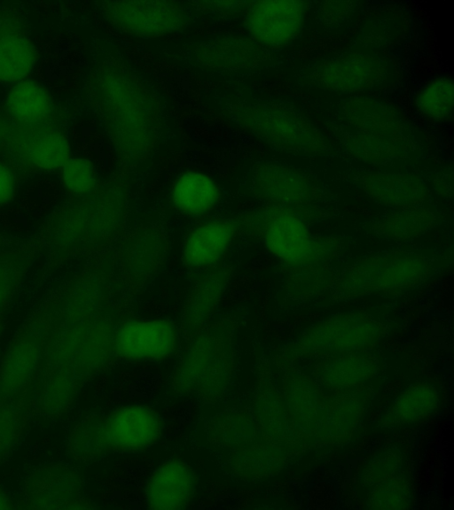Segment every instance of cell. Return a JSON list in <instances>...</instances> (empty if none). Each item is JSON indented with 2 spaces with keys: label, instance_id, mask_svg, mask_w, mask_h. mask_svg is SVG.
<instances>
[{
  "label": "cell",
  "instance_id": "6da1fadb",
  "mask_svg": "<svg viewBox=\"0 0 454 510\" xmlns=\"http://www.w3.org/2000/svg\"><path fill=\"white\" fill-rule=\"evenodd\" d=\"M43 365L35 385L33 416L55 419L95 375L116 358V313L98 268H89L56 290Z\"/></svg>",
  "mask_w": 454,
  "mask_h": 510
},
{
  "label": "cell",
  "instance_id": "7a4b0ae2",
  "mask_svg": "<svg viewBox=\"0 0 454 510\" xmlns=\"http://www.w3.org/2000/svg\"><path fill=\"white\" fill-rule=\"evenodd\" d=\"M90 95L119 165L125 169L141 166L153 154L161 134L156 95L137 75L112 62L95 70Z\"/></svg>",
  "mask_w": 454,
  "mask_h": 510
},
{
  "label": "cell",
  "instance_id": "3957f363",
  "mask_svg": "<svg viewBox=\"0 0 454 510\" xmlns=\"http://www.w3.org/2000/svg\"><path fill=\"white\" fill-rule=\"evenodd\" d=\"M75 198L47 220L39 238L52 262L107 245L126 225L129 194L122 179L110 180L91 194Z\"/></svg>",
  "mask_w": 454,
  "mask_h": 510
},
{
  "label": "cell",
  "instance_id": "277c9868",
  "mask_svg": "<svg viewBox=\"0 0 454 510\" xmlns=\"http://www.w3.org/2000/svg\"><path fill=\"white\" fill-rule=\"evenodd\" d=\"M312 207L267 205L245 212L240 231L258 236L266 250L288 269L326 266L340 252V239L313 234L308 221L317 216Z\"/></svg>",
  "mask_w": 454,
  "mask_h": 510
},
{
  "label": "cell",
  "instance_id": "5b68a950",
  "mask_svg": "<svg viewBox=\"0 0 454 510\" xmlns=\"http://www.w3.org/2000/svg\"><path fill=\"white\" fill-rule=\"evenodd\" d=\"M236 323H208L188 340L170 378L171 391L205 404L219 401L229 390L235 368Z\"/></svg>",
  "mask_w": 454,
  "mask_h": 510
},
{
  "label": "cell",
  "instance_id": "8992f818",
  "mask_svg": "<svg viewBox=\"0 0 454 510\" xmlns=\"http://www.w3.org/2000/svg\"><path fill=\"white\" fill-rule=\"evenodd\" d=\"M163 431L160 414L151 407L130 405L87 416L68 439L71 457L81 462L109 452L141 451L154 444Z\"/></svg>",
  "mask_w": 454,
  "mask_h": 510
},
{
  "label": "cell",
  "instance_id": "52a82bcc",
  "mask_svg": "<svg viewBox=\"0 0 454 510\" xmlns=\"http://www.w3.org/2000/svg\"><path fill=\"white\" fill-rule=\"evenodd\" d=\"M434 270L425 254L395 251L363 257L337 272L329 290L332 302L405 290L427 281Z\"/></svg>",
  "mask_w": 454,
  "mask_h": 510
},
{
  "label": "cell",
  "instance_id": "ba28073f",
  "mask_svg": "<svg viewBox=\"0 0 454 510\" xmlns=\"http://www.w3.org/2000/svg\"><path fill=\"white\" fill-rule=\"evenodd\" d=\"M56 290L19 329L0 364V404L20 403L32 407L40 376Z\"/></svg>",
  "mask_w": 454,
  "mask_h": 510
},
{
  "label": "cell",
  "instance_id": "9c48e42d",
  "mask_svg": "<svg viewBox=\"0 0 454 510\" xmlns=\"http://www.w3.org/2000/svg\"><path fill=\"white\" fill-rule=\"evenodd\" d=\"M231 118L270 147L288 152L321 154L332 150L325 134L293 108L270 102L233 105Z\"/></svg>",
  "mask_w": 454,
  "mask_h": 510
},
{
  "label": "cell",
  "instance_id": "30bf717a",
  "mask_svg": "<svg viewBox=\"0 0 454 510\" xmlns=\"http://www.w3.org/2000/svg\"><path fill=\"white\" fill-rule=\"evenodd\" d=\"M386 326L365 311H348L330 315L305 328L281 350L286 362L310 357H329L367 352L383 337Z\"/></svg>",
  "mask_w": 454,
  "mask_h": 510
},
{
  "label": "cell",
  "instance_id": "8fae6325",
  "mask_svg": "<svg viewBox=\"0 0 454 510\" xmlns=\"http://www.w3.org/2000/svg\"><path fill=\"white\" fill-rule=\"evenodd\" d=\"M390 68L381 57L368 52H350L314 64L301 79L313 88L339 94H356L380 87Z\"/></svg>",
  "mask_w": 454,
  "mask_h": 510
},
{
  "label": "cell",
  "instance_id": "7c38bea8",
  "mask_svg": "<svg viewBox=\"0 0 454 510\" xmlns=\"http://www.w3.org/2000/svg\"><path fill=\"white\" fill-rule=\"evenodd\" d=\"M100 10L114 28L145 39L176 34L191 21L188 10L172 1H108Z\"/></svg>",
  "mask_w": 454,
  "mask_h": 510
},
{
  "label": "cell",
  "instance_id": "4fadbf2b",
  "mask_svg": "<svg viewBox=\"0 0 454 510\" xmlns=\"http://www.w3.org/2000/svg\"><path fill=\"white\" fill-rule=\"evenodd\" d=\"M82 481L78 472L64 464H50L35 470L27 478L23 498L16 509L95 508L82 496Z\"/></svg>",
  "mask_w": 454,
  "mask_h": 510
},
{
  "label": "cell",
  "instance_id": "5bb4252c",
  "mask_svg": "<svg viewBox=\"0 0 454 510\" xmlns=\"http://www.w3.org/2000/svg\"><path fill=\"white\" fill-rule=\"evenodd\" d=\"M180 329L166 319H129L115 333L116 358L129 360H163L176 352Z\"/></svg>",
  "mask_w": 454,
  "mask_h": 510
},
{
  "label": "cell",
  "instance_id": "9a60e30c",
  "mask_svg": "<svg viewBox=\"0 0 454 510\" xmlns=\"http://www.w3.org/2000/svg\"><path fill=\"white\" fill-rule=\"evenodd\" d=\"M251 192L267 205L312 207L319 190L304 171L278 162L258 164L252 172Z\"/></svg>",
  "mask_w": 454,
  "mask_h": 510
},
{
  "label": "cell",
  "instance_id": "2e32d148",
  "mask_svg": "<svg viewBox=\"0 0 454 510\" xmlns=\"http://www.w3.org/2000/svg\"><path fill=\"white\" fill-rule=\"evenodd\" d=\"M306 3L268 0L251 3L246 10L245 27L254 41L266 48H280L293 42L305 21Z\"/></svg>",
  "mask_w": 454,
  "mask_h": 510
},
{
  "label": "cell",
  "instance_id": "e0dca14e",
  "mask_svg": "<svg viewBox=\"0 0 454 510\" xmlns=\"http://www.w3.org/2000/svg\"><path fill=\"white\" fill-rule=\"evenodd\" d=\"M168 241L159 226L141 227L123 238L117 251V265L125 282L132 288L148 282L166 263Z\"/></svg>",
  "mask_w": 454,
  "mask_h": 510
},
{
  "label": "cell",
  "instance_id": "ac0fdd59",
  "mask_svg": "<svg viewBox=\"0 0 454 510\" xmlns=\"http://www.w3.org/2000/svg\"><path fill=\"white\" fill-rule=\"evenodd\" d=\"M250 412L268 441L294 452L303 446L284 396L273 383L267 361L260 365L257 390Z\"/></svg>",
  "mask_w": 454,
  "mask_h": 510
},
{
  "label": "cell",
  "instance_id": "d6986e66",
  "mask_svg": "<svg viewBox=\"0 0 454 510\" xmlns=\"http://www.w3.org/2000/svg\"><path fill=\"white\" fill-rule=\"evenodd\" d=\"M240 232L238 220L215 218L204 220L186 235L181 260L190 270H208L219 266Z\"/></svg>",
  "mask_w": 454,
  "mask_h": 510
},
{
  "label": "cell",
  "instance_id": "ffe728a7",
  "mask_svg": "<svg viewBox=\"0 0 454 510\" xmlns=\"http://www.w3.org/2000/svg\"><path fill=\"white\" fill-rule=\"evenodd\" d=\"M281 392L301 441L312 439L330 406L321 387L298 370L286 369Z\"/></svg>",
  "mask_w": 454,
  "mask_h": 510
},
{
  "label": "cell",
  "instance_id": "44dd1931",
  "mask_svg": "<svg viewBox=\"0 0 454 510\" xmlns=\"http://www.w3.org/2000/svg\"><path fill=\"white\" fill-rule=\"evenodd\" d=\"M190 58L198 65L218 71L249 70L269 57L268 48L251 37L221 36L196 43Z\"/></svg>",
  "mask_w": 454,
  "mask_h": 510
},
{
  "label": "cell",
  "instance_id": "7402d4cb",
  "mask_svg": "<svg viewBox=\"0 0 454 510\" xmlns=\"http://www.w3.org/2000/svg\"><path fill=\"white\" fill-rule=\"evenodd\" d=\"M338 112L348 128L390 137H411L403 116L381 100L351 96L340 102Z\"/></svg>",
  "mask_w": 454,
  "mask_h": 510
},
{
  "label": "cell",
  "instance_id": "603a6c76",
  "mask_svg": "<svg viewBox=\"0 0 454 510\" xmlns=\"http://www.w3.org/2000/svg\"><path fill=\"white\" fill-rule=\"evenodd\" d=\"M355 179L368 197L393 210L424 205L429 196L422 179L410 173L366 172Z\"/></svg>",
  "mask_w": 454,
  "mask_h": 510
},
{
  "label": "cell",
  "instance_id": "cb8c5ba5",
  "mask_svg": "<svg viewBox=\"0 0 454 510\" xmlns=\"http://www.w3.org/2000/svg\"><path fill=\"white\" fill-rule=\"evenodd\" d=\"M197 488L196 475L184 460L174 458L163 462L151 475L145 488L149 508L173 510L186 508Z\"/></svg>",
  "mask_w": 454,
  "mask_h": 510
},
{
  "label": "cell",
  "instance_id": "d4e9b609",
  "mask_svg": "<svg viewBox=\"0 0 454 510\" xmlns=\"http://www.w3.org/2000/svg\"><path fill=\"white\" fill-rule=\"evenodd\" d=\"M230 281V270L217 266L206 270L193 284L180 313V332L185 338L189 339L209 323Z\"/></svg>",
  "mask_w": 454,
  "mask_h": 510
},
{
  "label": "cell",
  "instance_id": "484cf974",
  "mask_svg": "<svg viewBox=\"0 0 454 510\" xmlns=\"http://www.w3.org/2000/svg\"><path fill=\"white\" fill-rule=\"evenodd\" d=\"M340 143L351 158L366 164L386 166L410 158L417 145L411 137H390L343 128Z\"/></svg>",
  "mask_w": 454,
  "mask_h": 510
},
{
  "label": "cell",
  "instance_id": "4316f807",
  "mask_svg": "<svg viewBox=\"0 0 454 510\" xmlns=\"http://www.w3.org/2000/svg\"><path fill=\"white\" fill-rule=\"evenodd\" d=\"M378 369V359L368 351L350 352L325 357L316 367L313 377L320 387L338 391L367 382Z\"/></svg>",
  "mask_w": 454,
  "mask_h": 510
},
{
  "label": "cell",
  "instance_id": "83f0119b",
  "mask_svg": "<svg viewBox=\"0 0 454 510\" xmlns=\"http://www.w3.org/2000/svg\"><path fill=\"white\" fill-rule=\"evenodd\" d=\"M295 452L265 440L230 451L228 463L237 476L260 480L281 472Z\"/></svg>",
  "mask_w": 454,
  "mask_h": 510
},
{
  "label": "cell",
  "instance_id": "f1b7e54d",
  "mask_svg": "<svg viewBox=\"0 0 454 510\" xmlns=\"http://www.w3.org/2000/svg\"><path fill=\"white\" fill-rule=\"evenodd\" d=\"M221 198L216 182L200 171L190 170L175 180L170 199L179 213L187 217H201L213 211Z\"/></svg>",
  "mask_w": 454,
  "mask_h": 510
},
{
  "label": "cell",
  "instance_id": "f546056e",
  "mask_svg": "<svg viewBox=\"0 0 454 510\" xmlns=\"http://www.w3.org/2000/svg\"><path fill=\"white\" fill-rule=\"evenodd\" d=\"M205 432L209 443L230 451L267 440L250 410L245 409L217 413L207 421Z\"/></svg>",
  "mask_w": 454,
  "mask_h": 510
},
{
  "label": "cell",
  "instance_id": "4dcf8cb0",
  "mask_svg": "<svg viewBox=\"0 0 454 510\" xmlns=\"http://www.w3.org/2000/svg\"><path fill=\"white\" fill-rule=\"evenodd\" d=\"M440 404V391L433 382H417L403 391L382 416L386 426L411 424L430 416Z\"/></svg>",
  "mask_w": 454,
  "mask_h": 510
},
{
  "label": "cell",
  "instance_id": "1f68e13d",
  "mask_svg": "<svg viewBox=\"0 0 454 510\" xmlns=\"http://www.w3.org/2000/svg\"><path fill=\"white\" fill-rule=\"evenodd\" d=\"M438 220L435 212L425 205L395 209L375 220L371 228L381 237L406 241L432 229Z\"/></svg>",
  "mask_w": 454,
  "mask_h": 510
},
{
  "label": "cell",
  "instance_id": "d6a6232c",
  "mask_svg": "<svg viewBox=\"0 0 454 510\" xmlns=\"http://www.w3.org/2000/svg\"><path fill=\"white\" fill-rule=\"evenodd\" d=\"M42 248L38 238L0 256V338L6 310Z\"/></svg>",
  "mask_w": 454,
  "mask_h": 510
},
{
  "label": "cell",
  "instance_id": "836d02e7",
  "mask_svg": "<svg viewBox=\"0 0 454 510\" xmlns=\"http://www.w3.org/2000/svg\"><path fill=\"white\" fill-rule=\"evenodd\" d=\"M6 109L16 121L36 124L50 117L53 110L48 91L33 81H21L9 91Z\"/></svg>",
  "mask_w": 454,
  "mask_h": 510
},
{
  "label": "cell",
  "instance_id": "e575fe53",
  "mask_svg": "<svg viewBox=\"0 0 454 510\" xmlns=\"http://www.w3.org/2000/svg\"><path fill=\"white\" fill-rule=\"evenodd\" d=\"M70 158V147L67 138L56 132L48 131L35 135L22 148V164L38 171L61 169Z\"/></svg>",
  "mask_w": 454,
  "mask_h": 510
},
{
  "label": "cell",
  "instance_id": "d590c367",
  "mask_svg": "<svg viewBox=\"0 0 454 510\" xmlns=\"http://www.w3.org/2000/svg\"><path fill=\"white\" fill-rule=\"evenodd\" d=\"M34 43L20 35L0 38V81L20 82L29 74L36 61Z\"/></svg>",
  "mask_w": 454,
  "mask_h": 510
},
{
  "label": "cell",
  "instance_id": "8d00e7d4",
  "mask_svg": "<svg viewBox=\"0 0 454 510\" xmlns=\"http://www.w3.org/2000/svg\"><path fill=\"white\" fill-rule=\"evenodd\" d=\"M365 403V397L362 393L336 400L329 406L325 418L312 439L316 442H327L348 435L361 419Z\"/></svg>",
  "mask_w": 454,
  "mask_h": 510
},
{
  "label": "cell",
  "instance_id": "74e56055",
  "mask_svg": "<svg viewBox=\"0 0 454 510\" xmlns=\"http://www.w3.org/2000/svg\"><path fill=\"white\" fill-rule=\"evenodd\" d=\"M337 272L328 265L290 269L285 283L286 292L292 300L310 299L331 290Z\"/></svg>",
  "mask_w": 454,
  "mask_h": 510
},
{
  "label": "cell",
  "instance_id": "f35d334b",
  "mask_svg": "<svg viewBox=\"0 0 454 510\" xmlns=\"http://www.w3.org/2000/svg\"><path fill=\"white\" fill-rule=\"evenodd\" d=\"M454 84L449 76L428 82L417 95L415 104L420 113L436 120L446 121L452 116Z\"/></svg>",
  "mask_w": 454,
  "mask_h": 510
},
{
  "label": "cell",
  "instance_id": "ab89813d",
  "mask_svg": "<svg viewBox=\"0 0 454 510\" xmlns=\"http://www.w3.org/2000/svg\"><path fill=\"white\" fill-rule=\"evenodd\" d=\"M412 502L411 482L403 471L368 491L364 504L370 509H407L411 507Z\"/></svg>",
  "mask_w": 454,
  "mask_h": 510
},
{
  "label": "cell",
  "instance_id": "60d3db41",
  "mask_svg": "<svg viewBox=\"0 0 454 510\" xmlns=\"http://www.w3.org/2000/svg\"><path fill=\"white\" fill-rule=\"evenodd\" d=\"M404 455L396 448L387 449L371 458L362 468L358 488L365 493L376 484L404 471Z\"/></svg>",
  "mask_w": 454,
  "mask_h": 510
},
{
  "label": "cell",
  "instance_id": "b9f144b4",
  "mask_svg": "<svg viewBox=\"0 0 454 510\" xmlns=\"http://www.w3.org/2000/svg\"><path fill=\"white\" fill-rule=\"evenodd\" d=\"M33 416L32 407L19 403L0 404V461L14 448Z\"/></svg>",
  "mask_w": 454,
  "mask_h": 510
},
{
  "label": "cell",
  "instance_id": "7bdbcfd3",
  "mask_svg": "<svg viewBox=\"0 0 454 510\" xmlns=\"http://www.w3.org/2000/svg\"><path fill=\"white\" fill-rule=\"evenodd\" d=\"M60 170L65 189L75 197L88 196L99 186L97 170L87 158L70 157Z\"/></svg>",
  "mask_w": 454,
  "mask_h": 510
},
{
  "label": "cell",
  "instance_id": "ee69618b",
  "mask_svg": "<svg viewBox=\"0 0 454 510\" xmlns=\"http://www.w3.org/2000/svg\"><path fill=\"white\" fill-rule=\"evenodd\" d=\"M17 182L12 169L0 162V206L7 205L16 192Z\"/></svg>",
  "mask_w": 454,
  "mask_h": 510
},
{
  "label": "cell",
  "instance_id": "f6af8a7d",
  "mask_svg": "<svg viewBox=\"0 0 454 510\" xmlns=\"http://www.w3.org/2000/svg\"><path fill=\"white\" fill-rule=\"evenodd\" d=\"M15 505L10 497L0 488V510L13 509L15 508Z\"/></svg>",
  "mask_w": 454,
  "mask_h": 510
}]
</instances>
